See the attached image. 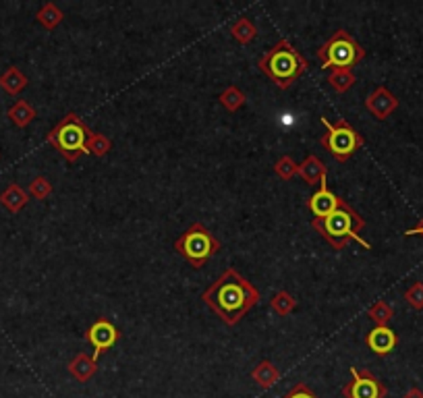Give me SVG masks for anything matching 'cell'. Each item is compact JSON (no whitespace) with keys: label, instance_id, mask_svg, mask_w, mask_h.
<instances>
[{"label":"cell","instance_id":"cell-29","mask_svg":"<svg viewBox=\"0 0 423 398\" xmlns=\"http://www.w3.org/2000/svg\"><path fill=\"white\" fill-rule=\"evenodd\" d=\"M282 398H317V395L311 392V390L307 388V384L299 382V384H295Z\"/></svg>","mask_w":423,"mask_h":398},{"label":"cell","instance_id":"cell-3","mask_svg":"<svg viewBox=\"0 0 423 398\" xmlns=\"http://www.w3.org/2000/svg\"><path fill=\"white\" fill-rule=\"evenodd\" d=\"M258 67L279 90H288L307 71L309 63L286 38H282L258 60Z\"/></svg>","mask_w":423,"mask_h":398},{"label":"cell","instance_id":"cell-10","mask_svg":"<svg viewBox=\"0 0 423 398\" xmlns=\"http://www.w3.org/2000/svg\"><path fill=\"white\" fill-rule=\"evenodd\" d=\"M345 204H347V201H345L342 197L334 195V193L328 189V179H324V181L320 183V189L307 197V208H309V212H311L315 218H326V216H330L334 210H338V208L345 206Z\"/></svg>","mask_w":423,"mask_h":398},{"label":"cell","instance_id":"cell-28","mask_svg":"<svg viewBox=\"0 0 423 398\" xmlns=\"http://www.w3.org/2000/svg\"><path fill=\"white\" fill-rule=\"evenodd\" d=\"M405 301L413 307V309H417V311H422L423 309V282H413L407 290H405Z\"/></svg>","mask_w":423,"mask_h":398},{"label":"cell","instance_id":"cell-12","mask_svg":"<svg viewBox=\"0 0 423 398\" xmlns=\"http://www.w3.org/2000/svg\"><path fill=\"white\" fill-rule=\"evenodd\" d=\"M365 345H367L376 355L386 357V355H390V353L397 349V345H399V336H397V332L390 330L388 326H376L374 330L367 332V336H365Z\"/></svg>","mask_w":423,"mask_h":398},{"label":"cell","instance_id":"cell-2","mask_svg":"<svg viewBox=\"0 0 423 398\" xmlns=\"http://www.w3.org/2000/svg\"><path fill=\"white\" fill-rule=\"evenodd\" d=\"M311 226L336 251L345 249L349 245V241H357L363 249H372V245L361 237V231L365 229V220L349 204L340 206L326 218H313Z\"/></svg>","mask_w":423,"mask_h":398},{"label":"cell","instance_id":"cell-24","mask_svg":"<svg viewBox=\"0 0 423 398\" xmlns=\"http://www.w3.org/2000/svg\"><path fill=\"white\" fill-rule=\"evenodd\" d=\"M297 307V299L288 292V290H279L272 299H270V309L276 315H290Z\"/></svg>","mask_w":423,"mask_h":398},{"label":"cell","instance_id":"cell-25","mask_svg":"<svg viewBox=\"0 0 423 398\" xmlns=\"http://www.w3.org/2000/svg\"><path fill=\"white\" fill-rule=\"evenodd\" d=\"M367 317L376 324V326H388V322L395 317V309L390 303L386 301H376L370 309H367Z\"/></svg>","mask_w":423,"mask_h":398},{"label":"cell","instance_id":"cell-26","mask_svg":"<svg viewBox=\"0 0 423 398\" xmlns=\"http://www.w3.org/2000/svg\"><path fill=\"white\" fill-rule=\"evenodd\" d=\"M274 172L281 176L282 181H290L295 174H299V164L290 156H282L274 164Z\"/></svg>","mask_w":423,"mask_h":398},{"label":"cell","instance_id":"cell-19","mask_svg":"<svg viewBox=\"0 0 423 398\" xmlns=\"http://www.w3.org/2000/svg\"><path fill=\"white\" fill-rule=\"evenodd\" d=\"M8 119H10V123L13 125H17V127H27L38 115H35V108L27 102V100H17L10 108H8Z\"/></svg>","mask_w":423,"mask_h":398},{"label":"cell","instance_id":"cell-21","mask_svg":"<svg viewBox=\"0 0 423 398\" xmlns=\"http://www.w3.org/2000/svg\"><path fill=\"white\" fill-rule=\"evenodd\" d=\"M355 81H357V77L351 69H336V71H330V75H328V83L338 94L349 92L355 85Z\"/></svg>","mask_w":423,"mask_h":398},{"label":"cell","instance_id":"cell-17","mask_svg":"<svg viewBox=\"0 0 423 398\" xmlns=\"http://www.w3.org/2000/svg\"><path fill=\"white\" fill-rule=\"evenodd\" d=\"M27 77L19 67H8L2 75H0V88L8 94V96H17L27 88Z\"/></svg>","mask_w":423,"mask_h":398},{"label":"cell","instance_id":"cell-1","mask_svg":"<svg viewBox=\"0 0 423 398\" xmlns=\"http://www.w3.org/2000/svg\"><path fill=\"white\" fill-rule=\"evenodd\" d=\"M201 301L226 324L237 326L258 303L260 290L233 265H229L201 295Z\"/></svg>","mask_w":423,"mask_h":398},{"label":"cell","instance_id":"cell-23","mask_svg":"<svg viewBox=\"0 0 423 398\" xmlns=\"http://www.w3.org/2000/svg\"><path fill=\"white\" fill-rule=\"evenodd\" d=\"M85 149H88V154H92V156H96V158H104V156L113 149V141H110V137L104 135V133L92 131V135L88 137Z\"/></svg>","mask_w":423,"mask_h":398},{"label":"cell","instance_id":"cell-5","mask_svg":"<svg viewBox=\"0 0 423 398\" xmlns=\"http://www.w3.org/2000/svg\"><path fill=\"white\" fill-rule=\"evenodd\" d=\"M365 48L347 31L338 29L334 31L320 48H317V58L322 63V69L336 71V69H351L365 58Z\"/></svg>","mask_w":423,"mask_h":398},{"label":"cell","instance_id":"cell-9","mask_svg":"<svg viewBox=\"0 0 423 398\" xmlns=\"http://www.w3.org/2000/svg\"><path fill=\"white\" fill-rule=\"evenodd\" d=\"M85 340L94 347V361H98L104 353H108L119 340H121V330L106 317L96 320L88 332H85Z\"/></svg>","mask_w":423,"mask_h":398},{"label":"cell","instance_id":"cell-11","mask_svg":"<svg viewBox=\"0 0 423 398\" xmlns=\"http://www.w3.org/2000/svg\"><path fill=\"white\" fill-rule=\"evenodd\" d=\"M365 108H367L378 121H386V119L399 108V98H397L386 85H378V88L365 98Z\"/></svg>","mask_w":423,"mask_h":398},{"label":"cell","instance_id":"cell-13","mask_svg":"<svg viewBox=\"0 0 423 398\" xmlns=\"http://www.w3.org/2000/svg\"><path fill=\"white\" fill-rule=\"evenodd\" d=\"M299 176L307 183V185H320L324 179H328V166L315 156L309 154L301 164H299Z\"/></svg>","mask_w":423,"mask_h":398},{"label":"cell","instance_id":"cell-7","mask_svg":"<svg viewBox=\"0 0 423 398\" xmlns=\"http://www.w3.org/2000/svg\"><path fill=\"white\" fill-rule=\"evenodd\" d=\"M320 123L326 127V133L320 137V143L338 162H347L365 143V137L359 131H355L353 125L349 121H345V119H338L336 123H330L326 117H322Z\"/></svg>","mask_w":423,"mask_h":398},{"label":"cell","instance_id":"cell-6","mask_svg":"<svg viewBox=\"0 0 423 398\" xmlns=\"http://www.w3.org/2000/svg\"><path fill=\"white\" fill-rule=\"evenodd\" d=\"M222 249L220 241L214 237V233L201 224V222H193L176 241H174V251L179 256H183L189 264L195 270L204 267L210 258H214L218 251Z\"/></svg>","mask_w":423,"mask_h":398},{"label":"cell","instance_id":"cell-14","mask_svg":"<svg viewBox=\"0 0 423 398\" xmlns=\"http://www.w3.org/2000/svg\"><path fill=\"white\" fill-rule=\"evenodd\" d=\"M69 374L77 380V382H90L96 374H98V361H94V357L79 353L69 361Z\"/></svg>","mask_w":423,"mask_h":398},{"label":"cell","instance_id":"cell-22","mask_svg":"<svg viewBox=\"0 0 423 398\" xmlns=\"http://www.w3.org/2000/svg\"><path fill=\"white\" fill-rule=\"evenodd\" d=\"M220 104H222V108L224 110H229V113H237L239 108H243L245 106V102H247V96L237 88V85H229L222 94H220Z\"/></svg>","mask_w":423,"mask_h":398},{"label":"cell","instance_id":"cell-16","mask_svg":"<svg viewBox=\"0 0 423 398\" xmlns=\"http://www.w3.org/2000/svg\"><path fill=\"white\" fill-rule=\"evenodd\" d=\"M251 380H254L262 390H268V388H272V386L281 380V372H279V367H276L272 361L264 359V361H260V363L254 367Z\"/></svg>","mask_w":423,"mask_h":398},{"label":"cell","instance_id":"cell-15","mask_svg":"<svg viewBox=\"0 0 423 398\" xmlns=\"http://www.w3.org/2000/svg\"><path fill=\"white\" fill-rule=\"evenodd\" d=\"M27 201H29V193H27L21 185H17V183H10V185L0 193V204H2L10 214H19V212L27 206Z\"/></svg>","mask_w":423,"mask_h":398},{"label":"cell","instance_id":"cell-8","mask_svg":"<svg viewBox=\"0 0 423 398\" xmlns=\"http://www.w3.org/2000/svg\"><path fill=\"white\" fill-rule=\"evenodd\" d=\"M340 392L345 398H386L388 388L370 370L351 367V380L345 382Z\"/></svg>","mask_w":423,"mask_h":398},{"label":"cell","instance_id":"cell-20","mask_svg":"<svg viewBox=\"0 0 423 398\" xmlns=\"http://www.w3.org/2000/svg\"><path fill=\"white\" fill-rule=\"evenodd\" d=\"M35 19H38V23L40 25H44L48 31H52L63 19H65V13L54 4V2H46L40 10H38V15H35Z\"/></svg>","mask_w":423,"mask_h":398},{"label":"cell","instance_id":"cell-27","mask_svg":"<svg viewBox=\"0 0 423 398\" xmlns=\"http://www.w3.org/2000/svg\"><path fill=\"white\" fill-rule=\"evenodd\" d=\"M50 193H52V183L46 176H35L29 183V195L33 199H46V197H50Z\"/></svg>","mask_w":423,"mask_h":398},{"label":"cell","instance_id":"cell-30","mask_svg":"<svg viewBox=\"0 0 423 398\" xmlns=\"http://www.w3.org/2000/svg\"><path fill=\"white\" fill-rule=\"evenodd\" d=\"M405 237H423V218L417 222V226L405 231Z\"/></svg>","mask_w":423,"mask_h":398},{"label":"cell","instance_id":"cell-18","mask_svg":"<svg viewBox=\"0 0 423 398\" xmlns=\"http://www.w3.org/2000/svg\"><path fill=\"white\" fill-rule=\"evenodd\" d=\"M229 33L239 42V44H251L258 35V27L256 23L249 19V17H239L231 27H229Z\"/></svg>","mask_w":423,"mask_h":398},{"label":"cell","instance_id":"cell-4","mask_svg":"<svg viewBox=\"0 0 423 398\" xmlns=\"http://www.w3.org/2000/svg\"><path fill=\"white\" fill-rule=\"evenodd\" d=\"M92 135V129L83 123L77 113H67L46 135V141L67 160L77 162L83 154H88L85 143Z\"/></svg>","mask_w":423,"mask_h":398},{"label":"cell","instance_id":"cell-31","mask_svg":"<svg viewBox=\"0 0 423 398\" xmlns=\"http://www.w3.org/2000/svg\"><path fill=\"white\" fill-rule=\"evenodd\" d=\"M403 398H423V390H420L417 386H413L411 390H407V395Z\"/></svg>","mask_w":423,"mask_h":398}]
</instances>
